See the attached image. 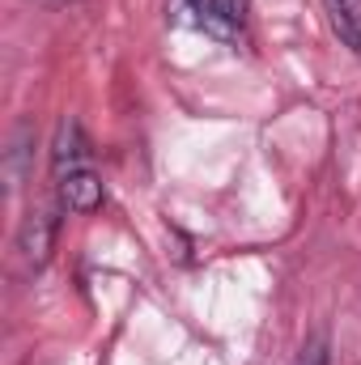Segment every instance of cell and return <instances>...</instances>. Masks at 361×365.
<instances>
[{"label":"cell","instance_id":"obj_4","mask_svg":"<svg viewBox=\"0 0 361 365\" xmlns=\"http://www.w3.org/2000/svg\"><path fill=\"white\" fill-rule=\"evenodd\" d=\"M60 200L73 208V212H93L102 204V179L93 170H77V175H64L60 179Z\"/></svg>","mask_w":361,"mask_h":365},{"label":"cell","instance_id":"obj_7","mask_svg":"<svg viewBox=\"0 0 361 365\" xmlns=\"http://www.w3.org/2000/svg\"><path fill=\"white\" fill-rule=\"evenodd\" d=\"M43 4H64V0H43Z\"/></svg>","mask_w":361,"mask_h":365},{"label":"cell","instance_id":"obj_6","mask_svg":"<svg viewBox=\"0 0 361 365\" xmlns=\"http://www.w3.org/2000/svg\"><path fill=\"white\" fill-rule=\"evenodd\" d=\"M298 365H327V336H310L298 353Z\"/></svg>","mask_w":361,"mask_h":365},{"label":"cell","instance_id":"obj_2","mask_svg":"<svg viewBox=\"0 0 361 365\" xmlns=\"http://www.w3.org/2000/svg\"><path fill=\"white\" fill-rule=\"evenodd\" d=\"M86 158H90V145H86L81 123H77V119H64L60 132H56V145H51V166H56V175L64 179V175L86 170Z\"/></svg>","mask_w":361,"mask_h":365},{"label":"cell","instance_id":"obj_3","mask_svg":"<svg viewBox=\"0 0 361 365\" xmlns=\"http://www.w3.org/2000/svg\"><path fill=\"white\" fill-rule=\"evenodd\" d=\"M51 238H56V221H51L47 212L26 217V225H21V234H17L21 259H26L30 268H43V264H47V251H51Z\"/></svg>","mask_w":361,"mask_h":365},{"label":"cell","instance_id":"obj_1","mask_svg":"<svg viewBox=\"0 0 361 365\" xmlns=\"http://www.w3.org/2000/svg\"><path fill=\"white\" fill-rule=\"evenodd\" d=\"M171 9H175V21H183V26H195L213 38H234L238 21L230 17V9L221 0H171Z\"/></svg>","mask_w":361,"mask_h":365},{"label":"cell","instance_id":"obj_5","mask_svg":"<svg viewBox=\"0 0 361 365\" xmlns=\"http://www.w3.org/2000/svg\"><path fill=\"white\" fill-rule=\"evenodd\" d=\"M323 4H327L332 30L345 38V47H353L361 56V0H323Z\"/></svg>","mask_w":361,"mask_h":365}]
</instances>
